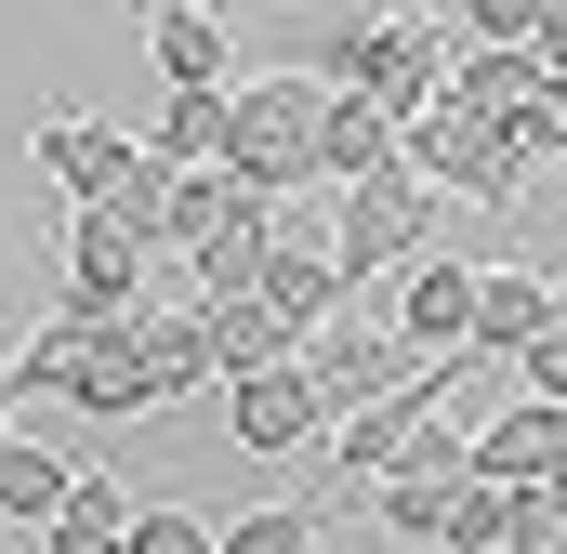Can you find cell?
<instances>
[{
  "mask_svg": "<svg viewBox=\"0 0 567 554\" xmlns=\"http://www.w3.org/2000/svg\"><path fill=\"white\" fill-rule=\"evenodd\" d=\"M435 422V370L423 383H396L383 410H357V422H330V489H383L396 462H410V435Z\"/></svg>",
  "mask_w": 567,
  "mask_h": 554,
  "instance_id": "obj_9",
  "label": "cell"
},
{
  "mask_svg": "<svg viewBox=\"0 0 567 554\" xmlns=\"http://www.w3.org/2000/svg\"><path fill=\"white\" fill-rule=\"evenodd\" d=\"M265 252H278V198H238L198 252H185V277H198V304H225V290H251L265 277Z\"/></svg>",
  "mask_w": 567,
  "mask_h": 554,
  "instance_id": "obj_17",
  "label": "cell"
},
{
  "mask_svg": "<svg viewBox=\"0 0 567 554\" xmlns=\"http://www.w3.org/2000/svg\"><path fill=\"white\" fill-rule=\"evenodd\" d=\"M449 489H462V475H383V489H370V515H383L396 542H435V529H449Z\"/></svg>",
  "mask_w": 567,
  "mask_h": 554,
  "instance_id": "obj_23",
  "label": "cell"
},
{
  "mask_svg": "<svg viewBox=\"0 0 567 554\" xmlns=\"http://www.w3.org/2000/svg\"><path fill=\"white\" fill-rule=\"evenodd\" d=\"M251 290H265L278 317H303V330H330V317H343V265H330L317 238H290V225H278V252H265V277H251Z\"/></svg>",
  "mask_w": 567,
  "mask_h": 554,
  "instance_id": "obj_18",
  "label": "cell"
},
{
  "mask_svg": "<svg viewBox=\"0 0 567 554\" xmlns=\"http://www.w3.org/2000/svg\"><path fill=\"white\" fill-rule=\"evenodd\" d=\"M303 383H317V410H330V422H357V410H383L396 383H423V357H410L396 330L330 317V330H303Z\"/></svg>",
  "mask_w": 567,
  "mask_h": 554,
  "instance_id": "obj_6",
  "label": "cell"
},
{
  "mask_svg": "<svg viewBox=\"0 0 567 554\" xmlns=\"http://www.w3.org/2000/svg\"><path fill=\"white\" fill-rule=\"evenodd\" d=\"M133 515H145V502L120 489V475H80V502L40 529V554H120V542H133Z\"/></svg>",
  "mask_w": 567,
  "mask_h": 554,
  "instance_id": "obj_19",
  "label": "cell"
},
{
  "mask_svg": "<svg viewBox=\"0 0 567 554\" xmlns=\"http://www.w3.org/2000/svg\"><path fill=\"white\" fill-rule=\"evenodd\" d=\"M225 435H238L251 462H278V449H303V435H330L317 383H303V357H290V370H251V383H225Z\"/></svg>",
  "mask_w": 567,
  "mask_h": 554,
  "instance_id": "obj_11",
  "label": "cell"
},
{
  "mask_svg": "<svg viewBox=\"0 0 567 554\" xmlns=\"http://www.w3.org/2000/svg\"><path fill=\"white\" fill-rule=\"evenodd\" d=\"M555 0H462V40H542Z\"/></svg>",
  "mask_w": 567,
  "mask_h": 554,
  "instance_id": "obj_27",
  "label": "cell"
},
{
  "mask_svg": "<svg viewBox=\"0 0 567 554\" xmlns=\"http://www.w3.org/2000/svg\"><path fill=\"white\" fill-rule=\"evenodd\" d=\"M158 158H172V172H212V158H225V93H172V106H158Z\"/></svg>",
  "mask_w": 567,
  "mask_h": 554,
  "instance_id": "obj_21",
  "label": "cell"
},
{
  "mask_svg": "<svg viewBox=\"0 0 567 554\" xmlns=\"http://www.w3.org/2000/svg\"><path fill=\"white\" fill-rule=\"evenodd\" d=\"M27 158H40V172L80 198V185H93V120H40V133H27Z\"/></svg>",
  "mask_w": 567,
  "mask_h": 554,
  "instance_id": "obj_26",
  "label": "cell"
},
{
  "mask_svg": "<svg viewBox=\"0 0 567 554\" xmlns=\"http://www.w3.org/2000/svg\"><path fill=\"white\" fill-rule=\"evenodd\" d=\"M410 172H423L435 198H475V212H515L542 172L515 158V133L488 120V106H462V93H435L423 120H410Z\"/></svg>",
  "mask_w": 567,
  "mask_h": 554,
  "instance_id": "obj_4",
  "label": "cell"
},
{
  "mask_svg": "<svg viewBox=\"0 0 567 554\" xmlns=\"http://www.w3.org/2000/svg\"><path fill=\"white\" fill-rule=\"evenodd\" d=\"M475 277H488V265H449V252H423V265H396V343H410L423 370L475 343Z\"/></svg>",
  "mask_w": 567,
  "mask_h": 554,
  "instance_id": "obj_8",
  "label": "cell"
},
{
  "mask_svg": "<svg viewBox=\"0 0 567 554\" xmlns=\"http://www.w3.org/2000/svg\"><path fill=\"white\" fill-rule=\"evenodd\" d=\"M145 330H158V304H120V317H53V330L13 357V397H66L80 422H145V410H172V397H158V370H145Z\"/></svg>",
  "mask_w": 567,
  "mask_h": 554,
  "instance_id": "obj_1",
  "label": "cell"
},
{
  "mask_svg": "<svg viewBox=\"0 0 567 554\" xmlns=\"http://www.w3.org/2000/svg\"><path fill=\"white\" fill-rule=\"evenodd\" d=\"M225 554H317V515L303 502H251V515H225Z\"/></svg>",
  "mask_w": 567,
  "mask_h": 554,
  "instance_id": "obj_24",
  "label": "cell"
},
{
  "mask_svg": "<svg viewBox=\"0 0 567 554\" xmlns=\"http://www.w3.org/2000/svg\"><path fill=\"white\" fill-rule=\"evenodd\" d=\"M555 330H567V265H555Z\"/></svg>",
  "mask_w": 567,
  "mask_h": 554,
  "instance_id": "obj_29",
  "label": "cell"
},
{
  "mask_svg": "<svg viewBox=\"0 0 567 554\" xmlns=\"http://www.w3.org/2000/svg\"><path fill=\"white\" fill-rule=\"evenodd\" d=\"M198 330H212V370H225V383H251V370H290V357H303V317H278L265 290L198 304Z\"/></svg>",
  "mask_w": 567,
  "mask_h": 554,
  "instance_id": "obj_15",
  "label": "cell"
},
{
  "mask_svg": "<svg viewBox=\"0 0 567 554\" xmlns=\"http://www.w3.org/2000/svg\"><path fill=\"white\" fill-rule=\"evenodd\" d=\"M435 554H515V489L462 475V489H449V529H435Z\"/></svg>",
  "mask_w": 567,
  "mask_h": 554,
  "instance_id": "obj_20",
  "label": "cell"
},
{
  "mask_svg": "<svg viewBox=\"0 0 567 554\" xmlns=\"http://www.w3.org/2000/svg\"><path fill=\"white\" fill-rule=\"evenodd\" d=\"M0 435H13V383H0Z\"/></svg>",
  "mask_w": 567,
  "mask_h": 554,
  "instance_id": "obj_30",
  "label": "cell"
},
{
  "mask_svg": "<svg viewBox=\"0 0 567 554\" xmlns=\"http://www.w3.org/2000/svg\"><path fill=\"white\" fill-rule=\"evenodd\" d=\"M172 198H185V172H172V158H158V145H145L133 172H120V198H106V212H120V225H133L145 252H172Z\"/></svg>",
  "mask_w": 567,
  "mask_h": 554,
  "instance_id": "obj_22",
  "label": "cell"
},
{
  "mask_svg": "<svg viewBox=\"0 0 567 554\" xmlns=\"http://www.w3.org/2000/svg\"><path fill=\"white\" fill-rule=\"evenodd\" d=\"M396 158H410V120L396 106H370V93H330L317 106V185H370Z\"/></svg>",
  "mask_w": 567,
  "mask_h": 554,
  "instance_id": "obj_12",
  "label": "cell"
},
{
  "mask_svg": "<svg viewBox=\"0 0 567 554\" xmlns=\"http://www.w3.org/2000/svg\"><path fill=\"white\" fill-rule=\"evenodd\" d=\"M317 106H330L317 66L238 80V93H225V172H238L251 198H303V185H317Z\"/></svg>",
  "mask_w": 567,
  "mask_h": 554,
  "instance_id": "obj_3",
  "label": "cell"
},
{
  "mask_svg": "<svg viewBox=\"0 0 567 554\" xmlns=\"http://www.w3.org/2000/svg\"><path fill=\"white\" fill-rule=\"evenodd\" d=\"M145 66L172 80V93H238L225 66H238V27L212 13V0H158L145 13Z\"/></svg>",
  "mask_w": 567,
  "mask_h": 554,
  "instance_id": "obj_10",
  "label": "cell"
},
{
  "mask_svg": "<svg viewBox=\"0 0 567 554\" xmlns=\"http://www.w3.org/2000/svg\"><path fill=\"white\" fill-rule=\"evenodd\" d=\"M475 475H488V489L567 475V410H542V397H502V410L475 422Z\"/></svg>",
  "mask_w": 567,
  "mask_h": 554,
  "instance_id": "obj_13",
  "label": "cell"
},
{
  "mask_svg": "<svg viewBox=\"0 0 567 554\" xmlns=\"http://www.w3.org/2000/svg\"><path fill=\"white\" fill-rule=\"evenodd\" d=\"M145 252L120 212H80L66 225V265H53V317H120V304H145Z\"/></svg>",
  "mask_w": 567,
  "mask_h": 554,
  "instance_id": "obj_7",
  "label": "cell"
},
{
  "mask_svg": "<svg viewBox=\"0 0 567 554\" xmlns=\"http://www.w3.org/2000/svg\"><path fill=\"white\" fill-rule=\"evenodd\" d=\"M542 330H555V277L542 265H488L475 277V357H488V370H515Z\"/></svg>",
  "mask_w": 567,
  "mask_h": 554,
  "instance_id": "obj_14",
  "label": "cell"
},
{
  "mask_svg": "<svg viewBox=\"0 0 567 554\" xmlns=\"http://www.w3.org/2000/svg\"><path fill=\"white\" fill-rule=\"evenodd\" d=\"M515 397H542V410H567V330H542V343L515 357Z\"/></svg>",
  "mask_w": 567,
  "mask_h": 554,
  "instance_id": "obj_28",
  "label": "cell"
},
{
  "mask_svg": "<svg viewBox=\"0 0 567 554\" xmlns=\"http://www.w3.org/2000/svg\"><path fill=\"white\" fill-rule=\"evenodd\" d=\"M449 27L435 13H330V27H303V66L330 80V93H370V106H396V120H423L435 93H449Z\"/></svg>",
  "mask_w": 567,
  "mask_h": 554,
  "instance_id": "obj_2",
  "label": "cell"
},
{
  "mask_svg": "<svg viewBox=\"0 0 567 554\" xmlns=\"http://www.w3.org/2000/svg\"><path fill=\"white\" fill-rule=\"evenodd\" d=\"M0 383H13V370H0Z\"/></svg>",
  "mask_w": 567,
  "mask_h": 554,
  "instance_id": "obj_31",
  "label": "cell"
},
{
  "mask_svg": "<svg viewBox=\"0 0 567 554\" xmlns=\"http://www.w3.org/2000/svg\"><path fill=\"white\" fill-rule=\"evenodd\" d=\"M120 554H225V529H198L185 502H145V515H133V542H120Z\"/></svg>",
  "mask_w": 567,
  "mask_h": 554,
  "instance_id": "obj_25",
  "label": "cell"
},
{
  "mask_svg": "<svg viewBox=\"0 0 567 554\" xmlns=\"http://www.w3.org/2000/svg\"><path fill=\"white\" fill-rule=\"evenodd\" d=\"M435 252V185L396 158V172H370V185H343V212H330V265H343V290H370V277L423 265Z\"/></svg>",
  "mask_w": 567,
  "mask_h": 554,
  "instance_id": "obj_5",
  "label": "cell"
},
{
  "mask_svg": "<svg viewBox=\"0 0 567 554\" xmlns=\"http://www.w3.org/2000/svg\"><path fill=\"white\" fill-rule=\"evenodd\" d=\"M66 502H80V462H66V449H40V435H0V529H13V542H40Z\"/></svg>",
  "mask_w": 567,
  "mask_h": 554,
  "instance_id": "obj_16",
  "label": "cell"
}]
</instances>
